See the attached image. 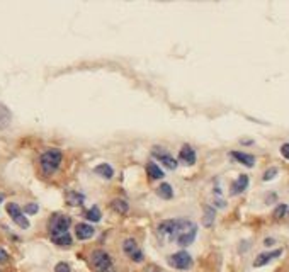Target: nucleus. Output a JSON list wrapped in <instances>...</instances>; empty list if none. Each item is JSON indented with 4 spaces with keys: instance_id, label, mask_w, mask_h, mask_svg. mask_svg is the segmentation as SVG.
Listing matches in <instances>:
<instances>
[{
    "instance_id": "f257e3e1",
    "label": "nucleus",
    "mask_w": 289,
    "mask_h": 272,
    "mask_svg": "<svg viewBox=\"0 0 289 272\" xmlns=\"http://www.w3.org/2000/svg\"><path fill=\"white\" fill-rule=\"evenodd\" d=\"M61 160H63V155H61L60 150L56 148H51V150L44 151L39 158V163H41V170H43L44 175H51L60 168Z\"/></svg>"
},
{
    "instance_id": "f03ea898",
    "label": "nucleus",
    "mask_w": 289,
    "mask_h": 272,
    "mask_svg": "<svg viewBox=\"0 0 289 272\" xmlns=\"http://www.w3.org/2000/svg\"><path fill=\"white\" fill-rule=\"evenodd\" d=\"M196 235H198V225L189 221V219H181V228H179L175 242L181 247H187L194 242Z\"/></svg>"
},
{
    "instance_id": "7ed1b4c3",
    "label": "nucleus",
    "mask_w": 289,
    "mask_h": 272,
    "mask_svg": "<svg viewBox=\"0 0 289 272\" xmlns=\"http://www.w3.org/2000/svg\"><path fill=\"white\" fill-rule=\"evenodd\" d=\"M90 266L95 272H114L111 257L104 250H94L90 254Z\"/></svg>"
},
{
    "instance_id": "20e7f679",
    "label": "nucleus",
    "mask_w": 289,
    "mask_h": 272,
    "mask_svg": "<svg viewBox=\"0 0 289 272\" xmlns=\"http://www.w3.org/2000/svg\"><path fill=\"white\" fill-rule=\"evenodd\" d=\"M72 221L68 216L65 215H54L53 218L50 219V225H48V230H50L51 236H58V235H65L68 233V228H70Z\"/></svg>"
},
{
    "instance_id": "39448f33",
    "label": "nucleus",
    "mask_w": 289,
    "mask_h": 272,
    "mask_svg": "<svg viewBox=\"0 0 289 272\" xmlns=\"http://www.w3.org/2000/svg\"><path fill=\"white\" fill-rule=\"evenodd\" d=\"M179 228H181V219H167V221H162L157 230L160 236H165L168 240H175Z\"/></svg>"
},
{
    "instance_id": "423d86ee",
    "label": "nucleus",
    "mask_w": 289,
    "mask_h": 272,
    "mask_svg": "<svg viewBox=\"0 0 289 272\" xmlns=\"http://www.w3.org/2000/svg\"><path fill=\"white\" fill-rule=\"evenodd\" d=\"M7 213H9V216L12 218V221L16 223L17 226H20L22 230L29 228V219L24 216L22 209H20L16 202H9V204H7Z\"/></svg>"
},
{
    "instance_id": "0eeeda50",
    "label": "nucleus",
    "mask_w": 289,
    "mask_h": 272,
    "mask_svg": "<svg viewBox=\"0 0 289 272\" xmlns=\"http://www.w3.org/2000/svg\"><path fill=\"white\" fill-rule=\"evenodd\" d=\"M168 264L179 271H185L192 267V257L187 252H177L168 257Z\"/></svg>"
},
{
    "instance_id": "6e6552de",
    "label": "nucleus",
    "mask_w": 289,
    "mask_h": 272,
    "mask_svg": "<svg viewBox=\"0 0 289 272\" xmlns=\"http://www.w3.org/2000/svg\"><path fill=\"white\" fill-rule=\"evenodd\" d=\"M151 155H153L155 158H158V162H162V163H163L167 168H170V170H175V168H177L179 163L175 162V158L172 157V155L168 153L167 150H163L162 146H153Z\"/></svg>"
},
{
    "instance_id": "1a4fd4ad",
    "label": "nucleus",
    "mask_w": 289,
    "mask_h": 272,
    "mask_svg": "<svg viewBox=\"0 0 289 272\" xmlns=\"http://www.w3.org/2000/svg\"><path fill=\"white\" fill-rule=\"evenodd\" d=\"M123 250H125L126 255H128L131 260H135V262H142L143 260L142 250L138 249V245H136V242L133 238L125 240V243H123Z\"/></svg>"
},
{
    "instance_id": "9d476101",
    "label": "nucleus",
    "mask_w": 289,
    "mask_h": 272,
    "mask_svg": "<svg viewBox=\"0 0 289 272\" xmlns=\"http://www.w3.org/2000/svg\"><path fill=\"white\" fill-rule=\"evenodd\" d=\"M179 160H181V163L187 165V167H192V165L196 163V151L192 146H189V145H184L181 150V153H179Z\"/></svg>"
},
{
    "instance_id": "9b49d317",
    "label": "nucleus",
    "mask_w": 289,
    "mask_h": 272,
    "mask_svg": "<svg viewBox=\"0 0 289 272\" xmlns=\"http://www.w3.org/2000/svg\"><path fill=\"white\" fill-rule=\"evenodd\" d=\"M283 254V250L277 249V250H272V252H264L260 254V255H257V259L253 260V266L255 267H262V266H267V264L271 262V260L277 259V257Z\"/></svg>"
},
{
    "instance_id": "f8f14e48",
    "label": "nucleus",
    "mask_w": 289,
    "mask_h": 272,
    "mask_svg": "<svg viewBox=\"0 0 289 272\" xmlns=\"http://www.w3.org/2000/svg\"><path fill=\"white\" fill-rule=\"evenodd\" d=\"M75 235H77L78 240H89L94 235V228H92L89 223H78V225L75 226Z\"/></svg>"
},
{
    "instance_id": "ddd939ff",
    "label": "nucleus",
    "mask_w": 289,
    "mask_h": 272,
    "mask_svg": "<svg viewBox=\"0 0 289 272\" xmlns=\"http://www.w3.org/2000/svg\"><path fill=\"white\" fill-rule=\"evenodd\" d=\"M230 155H232L236 162H240L242 165H245V167H253V165H255V157H253V155L243 153V151H232Z\"/></svg>"
},
{
    "instance_id": "4468645a",
    "label": "nucleus",
    "mask_w": 289,
    "mask_h": 272,
    "mask_svg": "<svg viewBox=\"0 0 289 272\" xmlns=\"http://www.w3.org/2000/svg\"><path fill=\"white\" fill-rule=\"evenodd\" d=\"M249 187V175L242 174L238 179H236L235 182L232 184V194L236 196V194H242L245 189Z\"/></svg>"
},
{
    "instance_id": "2eb2a0df",
    "label": "nucleus",
    "mask_w": 289,
    "mask_h": 272,
    "mask_svg": "<svg viewBox=\"0 0 289 272\" xmlns=\"http://www.w3.org/2000/svg\"><path fill=\"white\" fill-rule=\"evenodd\" d=\"M10 121H12V112H10V109L5 104L0 102V129L9 128Z\"/></svg>"
},
{
    "instance_id": "dca6fc26",
    "label": "nucleus",
    "mask_w": 289,
    "mask_h": 272,
    "mask_svg": "<svg viewBox=\"0 0 289 272\" xmlns=\"http://www.w3.org/2000/svg\"><path fill=\"white\" fill-rule=\"evenodd\" d=\"M146 172L151 179H163V170L158 167L155 162H148L146 163Z\"/></svg>"
},
{
    "instance_id": "f3484780",
    "label": "nucleus",
    "mask_w": 289,
    "mask_h": 272,
    "mask_svg": "<svg viewBox=\"0 0 289 272\" xmlns=\"http://www.w3.org/2000/svg\"><path fill=\"white\" fill-rule=\"evenodd\" d=\"M94 172L95 174H99L101 177H104V179H111L112 175H114V170H112V167L109 163H101V165H97V167L94 168Z\"/></svg>"
},
{
    "instance_id": "a211bd4d",
    "label": "nucleus",
    "mask_w": 289,
    "mask_h": 272,
    "mask_svg": "<svg viewBox=\"0 0 289 272\" xmlns=\"http://www.w3.org/2000/svg\"><path fill=\"white\" fill-rule=\"evenodd\" d=\"M67 202L70 206H80V204H84V196L77 191H70L67 194Z\"/></svg>"
},
{
    "instance_id": "6ab92c4d",
    "label": "nucleus",
    "mask_w": 289,
    "mask_h": 272,
    "mask_svg": "<svg viewBox=\"0 0 289 272\" xmlns=\"http://www.w3.org/2000/svg\"><path fill=\"white\" fill-rule=\"evenodd\" d=\"M111 208L114 209L116 213H119V215H126L129 206H128V202L123 201V199H114V201L111 202Z\"/></svg>"
},
{
    "instance_id": "aec40b11",
    "label": "nucleus",
    "mask_w": 289,
    "mask_h": 272,
    "mask_svg": "<svg viewBox=\"0 0 289 272\" xmlns=\"http://www.w3.org/2000/svg\"><path fill=\"white\" fill-rule=\"evenodd\" d=\"M157 194L160 196L162 199H172V196H174V191H172V185L170 184H160L157 189Z\"/></svg>"
},
{
    "instance_id": "412c9836",
    "label": "nucleus",
    "mask_w": 289,
    "mask_h": 272,
    "mask_svg": "<svg viewBox=\"0 0 289 272\" xmlns=\"http://www.w3.org/2000/svg\"><path fill=\"white\" fill-rule=\"evenodd\" d=\"M53 243H56L58 247H70L72 245V236L70 233H65V235H58V236H51Z\"/></svg>"
},
{
    "instance_id": "4be33fe9",
    "label": "nucleus",
    "mask_w": 289,
    "mask_h": 272,
    "mask_svg": "<svg viewBox=\"0 0 289 272\" xmlns=\"http://www.w3.org/2000/svg\"><path fill=\"white\" fill-rule=\"evenodd\" d=\"M213 221H215V209L209 208V206H206V208H204V218H202V223H204V226H211Z\"/></svg>"
},
{
    "instance_id": "5701e85b",
    "label": "nucleus",
    "mask_w": 289,
    "mask_h": 272,
    "mask_svg": "<svg viewBox=\"0 0 289 272\" xmlns=\"http://www.w3.org/2000/svg\"><path fill=\"white\" fill-rule=\"evenodd\" d=\"M85 218L90 219V221H101V211H99L97 206H92L90 209L87 211V215H85Z\"/></svg>"
},
{
    "instance_id": "b1692460",
    "label": "nucleus",
    "mask_w": 289,
    "mask_h": 272,
    "mask_svg": "<svg viewBox=\"0 0 289 272\" xmlns=\"http://www.w3.org/2000/svg\"><path fill=\"white\" fill-rule=\"evenodd\" d=\"M277 172H279V170H277V168L276 167H272V168H269V170H266V174H264V181H272V179L274 177H276V175H277Z\"/></svg>"
},
{
    "instance_id": "393cba45",
    "label": "nucleus",
    "mask_w": 289,
    "mask_h": 272,
    "mask_svg": "<svg viewBox=\"0 0 289 272\" xmlns=\"http://www.w3.org/2000/svg\"><path fill=\"white\" fill-rule=\"evenodd\" d=\"M286 211H288V206L286 204H279L276 208V211H274V218H283Z\"/></svg>"
},
{
    "instance_id": "a878e982",
    "label": "nucleus",
    "mask_w": 289,
    "mask_h": 272,
    "mask_svg": "<svg viewBox=\"0 0 289 272\" xmlns=\"http://www.w3.org/2000/svg\"><path fill=\"white\" fill-rule=\"evenodd\" d=\"M54 272H72V271L67 262H60V264H56V267H54Z\"/></svg>"
},
{
    "instance_id": "bb28decb",
    "label": "nucleus",
    "mask_w": 289,
    "mask_h": 272,
    "mask_svg": "<svg viewBox=\"0 0 289 272\" xmlns=\"http://www.w3.org/2000/svg\"><path fill=\"white\" fill-rule=\"evenodd\" d=\"M37 204H27L26 208H24V213H27V215H36L37 213Z\"/></svg>"
},
{
    "instance_id": "cd10ccee",
    "label": "nucleus",
    "mask_w": 289,
    "mask_h": 272,
    "mask_svg": "<svg viewBox=\"0 0 289 272\" xmlns=\"http://www.w3.org/2000/svg\"><path fill=\"white\" fill-rule=\"evenodd\" d=\"M281 155H283L286 160H289V143H284L283 146H281Z\"/></svg>"
},
{
    "instance_id": "c85d7f7f",
    "label": "nucleus",
    "mask_w": 289,
    "mask_h": 272,
    "mask_svg": "<svg viewBox=\"0 0 289 272\" xmlns=\"http://www.w3.org/2000/svg\"><path fill=\"white\" fill-rule=\"evenodd\" d=\"M9 259V255H7V252L3 249H0V264L5 262V260Z\"/></svg>"
}]
</instances>
